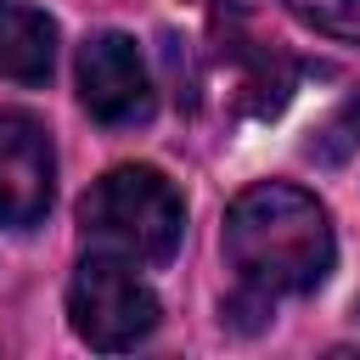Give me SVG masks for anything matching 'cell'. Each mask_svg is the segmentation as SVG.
Masks as SVG:
<instances>
[{"label": "cell", "instance_id": "6da1fadb", "mask_svg": "<svg viewBox=\"0 0 360 360\" xmlns=\"http://www.w3.org/2000/svg\"><path fill=\"white\" fill-rule=\"evenodd\" d=\"M225 259L253 298L315 292L332 270L326 208L287 180H259L225 208Z\"/></svg>", "mask_w": 360, "mask_h": 360}, {"label": "cell", "instance_id": "7a4b0ae2", "mask_svg": "<svg viewBox=\"0 0 360 360\" xmlns=\"http://www.w3.org/2000/svg\"><path fill=\"white\" fill-rule=\"evenodd\" d=\"M79 231L96 253H118L129 264H169L186 231V202L158 169L124 163L84 191Z\"/></svg>", "mask_w": 360, "mask_h": 360}, {"label": "cell", "instance_id": "3957f363", "mask_svg": "<svg viewBox=\"0 0 360 360\" xmlns=\"http://www.w3.org/2000/svg\"><path fill=\"white\" fill-rule=\"evenodd\" d=\"M68 315H73V332L90 343V349H135L152 326H158V298L152 287L135 276L129 259L118 253H90L73 281H68Z\"/></svg>", "mask_w": 360, "mask_h": 360}, {"label": "cell", "instance_id": "277c9868", "mask_svg": "<svg viewBox=\"0 0 360 360\" xmlns=\"http://www.w3.org/2000/svg\"><path fill=\"white\" fill-rule=\"evenodd\" d=\"M79 101L101 124L152 118V73L129 34H90L79 45Z\"/></svg>", "mask_w": 360, "mask_h": 360}, {"label": "cell", "instance_id": "5b68a950", "mask_svg": "<svg viewBox=\"0 0 360 360\" xmlns=\"http://www.w3.org/2000/svg\"><path fill=\"white\" fill-rule=\"evenodd\" d=\"M56 191V152L34 112H0V225L28 231Z\"/></svg>", "mask_w": 360, "mask_h": 360}, {"label": "cell", "instance_id": "8992f818", "mask_svg": "<svg viewBox=\"0 0 360 360\" xmlns=\"http://www.w3.org/2000/svg\"><path fill=\"white\" fill-rule=\"evenodd\" d=\"M56 62V22L34 6L0 0V73L17 84H45Z\"/></svg>", "mask_w": 360, "mask_h": 360}, {"label": "cell", "instance_id": "52a82bcc", "mask_svg": "<svg viewBox=\"0 0 360 360\" xmlns=\"http://www.w3.org/2000/svg\"><path fill=\"white\" fill-rule=\"evenodd\" d=\"M287 6L332 39H360V0H287Z\"/></svg>", "mask_w": 360, "mask_h": 360}, {"label": "cell", "instance_id": "ba28073f", "mask_svg": "<svg viewBox=\"0 0 360 360\" xmlns=\"http://www.w3.org/2000/svg\"><path fill=\"white\" fill-rule=\"evenodd\" d=\"M354 141H360V101H349V107H343V112H338V118L309 141V152H315V158H326V163H338L343 152H354Z\"/></svg>", "mask_w": 360, "mask_h": 360}]
</instances>
